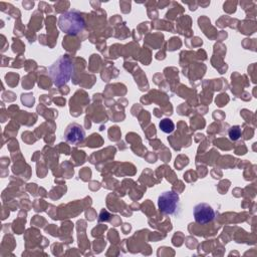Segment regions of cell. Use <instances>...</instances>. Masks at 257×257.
Wrapping results in <instances>:
<instances>
[{
    "mask_svg": "<svg viewBox=\"0 0 257 257\" xmlns=\"http://www.w3.org/2000/svg\"><path fill=\"white\" fill-rule=\"evenodd\" d=\"M99 221H107L109 219V214L105 211V210H102L100 212V215H99Z\"/></svg>",
    "mask_w": 257,
    "mask_h": 257,
    "instance_id": "obj_8",
    "label": "cell"
},
{
    "mask_svg": "<svg viewBox=\"0 0 257 257\" xmlns=\"http://www.w3.org/2000/svg\"><path fill=\"white\" fill-rule=\"evenodd\" d=\"M241 137V128L239 125H234L229 130V138L232 141H237Z\"/></svg>",
    "mask_w": 257,
    "mask_h": 257,
    "instance_id": "obj_7",
    "label": "cell"
},
{
    "mask_svg": "<svg viewBox=\"0 0 257 257\" xmlns=\"http://www.w3.org/2000/svg\"><path fill=\"white\" fill-rule=\"evenodd\" d=\"M73 71V65L69 57L61 56L59 57L50 67L49 75L56 86H61L65 84L69 79Z\"/></svg>",
    "mask_w": 257,
    "mask_h": 257,
    "instance_id": "obj_1",
    "label": "cell"
},
{
    "mask_svg": "<svg viewBox=\"0 0 257 257\" xmlns=\"http://www.w3.org/2000/svg\"><path fill=\"white\" fill-rule=\"evenodd\" d=\"M160 128L162 132L166 133V134H171L174 130H175V124L174 122L170 119V118H164L160 121L159 123Z\"/></svg>",
    "mask_w": 257,
    "mask_h": 257,
    "instance_id": "obj_6",
    "label": "cell"
},
{
    "mask_svg": "<svg viewBox=\"0 0 257 257\" xmlns=\"http://www.w3.org/2000/svg\"><path fill=\"white\" fill-rule=\"evenodd\" d=\"M84 137H85L84 130L82 128V126L80 124L75 123V122L70 123L64 132L65 141L72 145L79 144L80 142H82L84 140Z\"/></svg>",
    "mask_w": 257,
    "mask_h": 257,
    "instance_id": "obj_5",
    "label": "cell"
},
{
    "mask_svg": "<svg viewBox=\"0 0 257 257\" xmlns=\"http://www.w3.org/2000/svg\"><path fill=\"white\" fill-rule=\"evenodd\" d=\"M58 26L64 33L76 35L84 29L85 22L80 12L77 10H68L60 14Z\"/></svg>",
    "mask_w": 257,
    "mask_h": 257,
    "instance_id": "obj_2",
    "label": "cell"
},
{
    "mask_svg": "<svg viewBox=\"0 0 257 257\" xmlns=\"http://www.w3.org/2000/svg\"><path fill=\"white\" fill-rule=\"evenodd\" d=\"M194 218L199 224H207L214 220L215 211L207 203H199L194 207Z\"/></svg>",
    "mask_w": 257,
    "mask_h": 257,
    "instance_id": "obj_4",
    "label": "cell"
},
{
    "mask_svg": "<svg viewBox=\"0 0 257 257\" xmlns=\"http://www.w3.org/2000/svg\"><path fill=\"white\" fill-rule=\"evenodd\" d=\"M158 206L163 214H174L179 206V195L173 191L164 192L158 199Z\"/></svg>",
    "mask_w": 257,
    "mask_h": 257,
    "instance_id": "obj_3",
    "label": "cell"
}]
</instances>
